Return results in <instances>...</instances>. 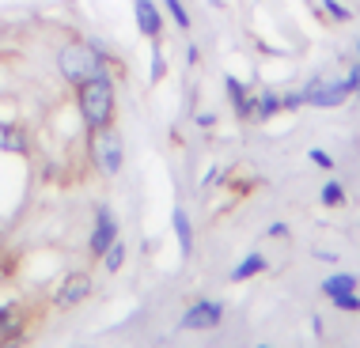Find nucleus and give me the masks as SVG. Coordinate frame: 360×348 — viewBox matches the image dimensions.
Listing matches in <instances>:
<instances>
[{
	"mask_svg": "<svg viewBox=\"0 0 360 348\" xmlns=\"http://www.w3.org/2000/svg\"><path fill=\"white\" fill-rule=\"evenodd\" d=\"M114 107H118V91H114L110 72H102V76H95V80H84V84L76 87V114L87 129L110 125V121H114Z\"/></svg>",
	"mask_w": 360,
	"mask_h": 348,
	"instance_id": "obj_1",
	"label": "nucleus"
},
{
	"mask_svg": "<svg viewBox=\"0 0 360 348\" xmlns=\"http://www.w3.org/2000/svg\"><path fill=\"white\" fill-rule=\"evenodd\" d=\"M57 72H61L65 84L80 87L84 80H95V76H102V72H110V61L95 42L76 38V42H65L57 50Z\"/></svg>",
	"mask_w": 360,
	"mask_h": 348,
	"instance_id": "obj_2",
	"label": "nucleus"
},
{
	"mask_svg": "<svg viewBox=\"0 0 360 348\" xmlns=\"http://www.w3.org/2000/svg\"><path fill=\"white\" fill-rule=\"evenodd\" d=\"M91 133V140H87V156H91V163L99 167L107 178H114L122 171L125 163V144H122V133H118L114 125H102V129H87Z\"/></svg>",
	"mask_w": 360,
	"mask_h": 348,
	"instance_id": "obj_3",
	"label": "nucleus"
},
{
	"mask_svg": "<svg viewBox=\"0 0 360 348\" xmlns=\"http://www.w3.org/2000/svg\"><path fill=\"white\" fill-rule=\"evenodd\" d=\"M303 107H323V110H334L341 107V102L353 95V87L345 84V80H311L307 87H303Z\"/></svg>",
	"mask_w": 360,
	"mask_h": 348,
	"instance_id": "obj_4",
	"label": "nucleus"
},
{
	"mask_svg": "<svg viewBox=\"0 0 360 348\" xmlns=\"http://www.w3.org/2000/svg\"><path fill=\"white\" fill-rule=\"evenodd\" d=\"M224 318V303H216V299H201V303H194L186 314H182V329H190V333H201V329H216Z\"/></svg>",
	"mask_w": 360,
	"mask_h": 348,
	"instance_id": "obj_5",
	"label": "nucleus"
},
{
	"mask_svg": "<svg viewBox=\"0 0 360 348\" xmlns=\"http://www.w3.org/2000/svg\"><path fill=\"white\" fill-rule=\"evenodd\" d=\"M118 242V220L110 208H95V228H91V242H87V250H91L95 257H102L110 246Z\"/></svg>",
	"mask_w": 360,
	"mask_h": 348,
	"instance_id": "obj_6",
	"label": "nucleus"
},
{
	"mask_svg": "<svg viewBox=\"0 0 360 348\" xmlns=\"http://www.w3.org/2000/svg\"><path fill=\"white\" fill-rule=\"evenodd\" d=\"M133 19H137V30L152 42H159L163 35V8L156 0H133Z\"/></svg>",
	"mask_w": 360,
	"mask_h": 348,
	"instance_id": "obj_7",
	"label": "nucleus"
},
{
	"mask_svg": "<svg viewBox=\"0 0 360 348\" xmlns=\"http://www.w3.org/2000/svg\"><path fill=\"white\" fill-rule=\"evenodd\" d=\"M87 291H91V277L87 273H69L65 284L57 288V295H53V303L57 306H76L87 299Z\"/></svg>",
	"mask_w": 360,
	"mask_h": 348,
	"instance_id": "obj_8",
	"label": "nucleus"
},
{
	"mask_svg": "<svg viewBox=\"0 0 360 348\" xmlns=\"http://www.w3.org/2000/svg\"><path fill=\"white\" fill-rule=\"evenodd\" d=\"M224 91H228V102H231V110H235L243 121H251V99H254V91L243 84L239 76H224Z\"/></svg>",
	"mask_w": 360,
	"mask_h": 348,
	"instance_id": "obj_9",
	"label": "nucleus"
},
{
	"mask_svg": "<svg viewBox=\"0 0 360 348\" xmlns=\"http://www.w3.org/2000/svg\"><path fill=\"white\" fill-rule=\"evenodd\" d=\"M281 95L277 91H254L251 99V121H269L273 114H281Z\"/></svg>",
	"mask_w": 360,
	"mask_h": 348,
	"instance_id": "obj_10",
	"label": "nucleus"
},
{
	"mask_svg": "<svg viewBox=\"0 0 360 348\" xmlns=\"http://www.w3.org/2000/svg\"><path fill=\"white\" fill-rule=\"evenodd\" d=\"M171 228H174V239H179V250L182 254H194V223H190L186 208H174L171 212Z\"/></svg>",
	"mask_w": 360,
	"mask_h": 348,
	"instance_id": "obj_11",
	"label": "nucleus"
},
{
	"mask_svg": "<svg viewBox=\"0 0 360 348\" xmlns=\"http://www.w3.org/2000/svg\"><path fill=\"white\" fill-rule=\"evenodd\" d=\"M0 148L4 152H27V133H23L15 121H4V125H0Z\"/></svg>",
	"mask_w": 360,
	"mask_h": 348,
	"instance_id": "obj_12",
	"label": "nucleus"
},
{
	"mask_svg": "<svg viewBox=\"0 0 360 348\" xmlns=\"http://www.w3.org/2000/svg\"><path fill=\"white\" fill-rule=\"evenodd\" d=\"M19 329H23V311L15 303H4L0 306V341L12 337V333H19Z\"/></svg>",
	"mask_w": 360,
	"mask_h": 348,
	"instance_id": "obj_13",
	"label": "nucleus"
},
{
	"mask_svg": "<svg viewBox=\"0 0 360 348\" xmlns=\"http://www.w3.org/2000/svg\"><path fill=\"white\" fill-rule=\"evenodd\" d=\"M258 273H266V257H262V254H246L243 262L231 269V280H251V277H258Z\"/></svg>",
	"mask_w": 360,
	"mask_h": 348,
	"instance_id": "obj_14",
	"label": "nucleus"
},
{
	"mask_svg": "<svg viewBox=\"0 0 360 348\" xmlns=\"http://www.w3.org/2000/svg\"><path fill=\"white\" fill-rule=\"evenodd\" d=\"M330 291H357V277L353 273H334V277H326L323 295H330Z\"/></svg>",
	"mask_w": 360,
	"mask_h": 348,
	"instance_id": "obj_15",
	"label": "nucleus"
},
{
	"mask_svg": "<svg viewBox=\"0 0 360 348\" xmlns=\"http://www.w3.org/2000/svg\"><path fill=\"white\" fill-rule=\"evenodd\" d=\"M159 4H163V12L174 19V27L190 30V12H186V4H182V0H159Z\"/></svg>",
	"mask_w": 360,
	"mask_h": 348,
	"instance_id": "obj_16",
	"label": "nucleus"
},
{
	"mask_svg": "<svg viewBox=\"0 0 360 348\" xmlns=\"http://www.w3.org/2000/svg\"><path fill=\"white\" fill-rule=\"evenodd\" d=\"M326 299H330L338 311H357L360 314V295H357V291H330Z\"/></svg>",
	"mask_w": 360,
	"mask_h": 348,
	"instance_id": "obj_17",
	"label": "nucleus"
},
{
	"mask_svg": "<svg viewBox=\"0 0 360 348\" xmlns=\"http://www.w3.org/2000/svg\"><path fill=\"white\" fill-rule=\"evenodd\" d=\"M102 265H107V273H118L125 265V242H114V246L102 254Z\"/></svg>",
	"mask_w": 360,
	"mask_h": 348,
	"instance_id": "obj_18",
	"label": "nucleus"
},
{
	"mask_svg": "<svg viewBox=\"0 0 360 348\" xmlns=\"http://www.w3.org/2000/svg\"><path fill=\"white\" fill-rule=\"evenodd\" d=\"M323 12L330 15V19H338V23H349V19H353V12H349L345 4H338V0H323Z\"/></svg>",
	"mask_w": 360,
	"mask_h": 348,
	"instance_id": "obj_19",
	"label": "nucleus"
},
{
	"mask_svg": "<svg viewBox=\"0 0 360 348\" xmlns=\"http://www.w3.org/2000/svg\"><path fill=\"white\" fill-rule=\"evenodd\" d=\"M341 201H345V193H341V185H338V182H326V185H323V205L338 208Z\"/></svg>",
	"mask_w": 360,
	"mask_h": 348,
	"instance_id": "obj_20",
	"label": "nucleus"
},
{
	"mask_svg": "<svg viewBox=\"0 0 360 348\" xmlns=\"http://www.w3.org/2000/svg\"><path fill=\"white\" fill-rule=\"evenodd\" d=\"M163 72H167V61H163L159 42H156V50H152V84H159V80H163Z\"/></svg>",
	"mask_w": 360,
	"mask_h": 348,
	"instance_id": "obj_21",
	"label": "nucleus"
},
{
	"mask_svg": "<svg viewBox=\"0 0 360 348\" xmlns=\"http://www.w3.org/2000/svg\"><path fill=\"white\" fill-rule=\"evenodd\" d=\"M307 159H311L315 167H323V171H330V167H334L330 152H323V148H311V152H307Z\"/></svg>",
	"mask_w": 360,
	"mask_h": 348,
	"instance_id": "obj_22",
	"label": "nucleus"
},
{
	"mask_svg": "<svg viewBox=\"0 0 360 348\" xmlns=\"http://www.w3.org/2000/svg\"><path fill=\"white\" fill-rule=\"evenodd\" d=\"M197 125H201V129H213L216 118H213V114H197Z\"/></svg>",
	"mask_w": 360,
	"mask_h": 348,
	"instance_id": "obj_23",
	"label": "nucleus"
},
{
	"mask_svg": "<svg viewBox=\"0 0 360 348\" xmlns=\"http://www.w3.org/2000/svg\"><path fill=\"white\" fill-rule=\"evenodd\" d=\"M258 348H269V345H258Z\"/></svg>",
	"mask_w": 360,
	"mask_h": 348,
	"instance_id": "obj_24",
	"label": "nucleus"
},
{
	"mask_svg": "<svg viewBox=\"0 0 360 348\" xmlns=\"http://www.w3.org/2000/svg\"><path fill=\"white\" fill-rule=\"evenodd\" d=\"M357 53H360V42H357Z\"/></svg>",
	"mask_w": 360,
	"mask_h": 348,
	"instance_id": "obj_25",
	"label": "nucleus"
},
{
	"mask_svg": "<svg viewBox=\"0 0 360 348\" xmlns=\"http://www.w3.org/2000/svg\"><path fill=\"white\" fill-rule=\"evenodd\" d=\"M357 95H360V87H357Z\"/></svg>",
	"mask_w": 360,
	"mask_h": 348,
	"instance_id": "obj_26",
	"label": "nucleus"
}]
</instances>
